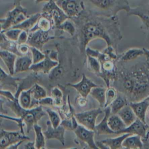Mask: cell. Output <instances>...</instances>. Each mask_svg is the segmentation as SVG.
Returning a JSON list of instances; mask_svg holds the SVG:
<instances>
[{"label": "cell", "instance_id": "1", "mask_svg": "<svg viewBox=\"0 0 149 149\" xmlns=\"http://www.w3.org/2000/svg\"><path fill=\"white\" fill-rule=\"evenodd\" d=\"M71 19L76 27L75 35L81 54L85 53L88 44L93 40L102 39L107 45L114 47L115 42L122 39L118 16H102L84 8L79 15Z\"/></svg>", "mask_w": 149, "mask_h": 149}, {"label": "cell", "instance_id": "2", "mask_svg": "<svg viewBox=\"0 0 149 149\" xmlns=\"http://www.w3.org/2000/svg\"><path fill=\"white\" fill-rule=\"evenodd\" d=\"M117 91L125 95L129 102H137L149 95V68L139 63L128 68L117 69V78L112 83Z\"/></svg>", "mask_w": 149, "mask_h": 149}, {"label": "cell", "instance_id": "3", "mask_svg": "<svg viewBox=\"0 0 149 149\" xmlns=\"http://www.w3.org/2000/svg\"><path fill=\"white\" fill-rule=\"evenodd\" d=\"M85 8L97 15L111 17L120 10L127 13L130 6L127 0H82Z\"/></svg>", "mask_w": 149, "mask_h": 149}, {"label": "cell", "instance_id": "4", "mask_svg": "<svg viewBox=\"0 0 149 149\" xmlns=\"http://www.w3.org/2000/svg\"><path fill=\"white\" fill-rule=\"evenodd\" d=\"M5 101V100H4ZM15 115L23 119L27 126V133L33 128L34 125L45 115V112L43 111L41 105L37 106L30 109H24L19 104L18 98L16 97L14 101L6 100L4 102Z\"/></svg>", "mask_w": 149, "mask_h": 149}, {"label": "cell", "instance_id": "5", "mask_svg": "<svg viewBox=\"0 0 149 149\" xmlns=\"http://www.w3.org/2000/svg\"><path fill=\"white\" fill-rule=\"evenodd\" d=\"M97 58L100 61L101 66V72L98 76L103 79L107 87L111 86L117 78V69L116 66V60L112 59L104 52H100Z\"/></svg>", "mask_w": 149, "mask_h": 149}, {"label": "cell", "instance_id": "6", "mask_svg": "<svg viewBox=\"0 0 149 149\" xmlns=\"http://www.w3.org/2000/svg\"><path fill=\"white\" fill-rule=\"evenodd\" d=\"M14 6L12 9L7 12L3 18L1 19V31H4L10 29L22 23L29 17V15H27V9L23 7L21 3Z\"/></svg>", "mask_w": 149, "mask_h": 149}, {"label": "cell", "instance_id": "7", "mask_svg": "<svg viewBox=\"0 0 149 149\" xmlns=\"http://www.w3.org/2000/svg\"><path fill=\"white\" fill-rule=\"evenodd\" d=\"M41 13L47 15L51 20L54 29L69 19V17L54 0L46 2L43 6Z\"/></svg>", "mask_w": 149, "mask_h": 149}, {"label": "cell", "instance_id": "8", "mask_svg": "<svg viewBox=\"0 0 149 149\" xmlns=\"http://www.w3.org/2000/svg\"><path fill=\"white\" fill-rule=\"evenodd\" d=\"M102 108H95L79 113H75L74 116L79 124L95 132L96 119L102 113Z\"/></svg>", "mask_w": 149, "mask_h": 149}, {"label": "cell", "instance_id": "9", "mask_svg": "<svg viewBox=\"0 0 149 149\" xmlns=\"http://www.w3.org/2000/svg\"><path fill=\"white\" fill-rule=\"evenodd\" d=\"M30 138L21 132L20 130L8 131L1 130L0 149L8 148L9 146L20 141L29 140Z\"/></svg>", "mask_w": 149, "mask_h": 149}, {"label": "cell", "instance_id": "10", "mask_svg": "<svg viewBox=\"0 0 149 149\" xmlns=\"http://www.w3.org/2000/svg\"><path fill=\"white\" fill-rule=\"evenodd\" d=\"M56 2L70 19L79 15L85 8L82 0H57Z\"/></svg>", "mask_w": 149, "mask_h": 149}, {"label": "cell", "instance_id": "11", "mask_svg": "<svg viewBox=\"0 0 149 149\" xmlns=\"http://www.w3.org/2000/svg\"><path fill=\"white\" fill-rule=\"evenodd\" d=\"M73 132L80 143H84L89 148L92 149L99 148L94 141L95 133L94 130L88 129L83 125L79 124L77 127L73 130Z\"/></svg>", "mask_w": 149, "mask_h": 149}, {"label": "cell", "instance_id": "12", "mask_svg": "<svg viewBox=\"0 0 149 149\" xmlns=\"http://www.w3.org/2000/svg\"><path fill=\"white\" fill-rule=\"evenodd\" d=\"M45 54V58L37 63H33L30 68V70L33 72L43 73L44 74H49L50 72L59 64L58 60L52 57L50 55V50L44 51Z\"/></svg>", "mask_w": 149, "mask_h": 149}, {"label": "cell", "instance_id": "13", "mask_svg": "<svg viewBox=\"0 0 149 149\" xmlns=\"http://www.w3.org/2000/svg\"><path fill=\"white\" fill-rule=\"evenodd\" d=\"M49 32L41 30L29 32V38L27 43L30 47H34L41 50L45 43L51 40L54 39L55 37L54 36H49Z\"/></svg>", "mask_w": 149, "mask_h": 149}, {"label": "cell", "instance_id": "14", "mask_svg": "<svg viewBox=\"0 0 149 149\" xmlns=\"http://www.w3.org/2000/svg\"><path fill=\"white\" fill-rule=\"evenodd\" d=\"M67 86L74 88L80 95L85 98H87L90 94L93 88L98 86L97 84L88 78L85 74H82L81 79L79 82L76 83H68Z\"/></svg>", "mask_w": 149, "mask_h": 149}, {"label": "cell", "instance_id": "15", "mask_svg": "<svg viewBox=\"0 0 149 149\" xmlns=\"http://www.w3.org/2000/svg\"><path fill=\"white\" fill-rule=\"evenodd\" d=\"M47 130L43 132L46 139H56L62 145H64L65 141V133L66 130L65 127L62 125H60L57 127H54L49 120L47 121Z\"/></svg>", "mask_w": 149, "mask_h": 149}, {"label": "cell", "instance_id": "16", "mask_svg": "<svg viewBox=\"0 0 149 149\" xmlns=\"http://www.w3.org/2000/svg\"><path fill=\"white\" fill-rule=\"evenodd\" d=\"M148 129L149 126L147 123L143 122L140 119L137 118L133 123L121 130L119 132V134L123 133H130L132 134L140 136L141 137H145L147 136Z\"/></svg>", "mask_w": 149, "mask_h": 149}, {"label": "cell", "instance_id": "17", "mask_svg": "<svg viewBox=\"0 0 149 149\" xmlns=\"http://www.w3.org/2000/svg\"><path fill=\"white\" fill-rule=\"evenodd\" d=\"M129 104L134 111L137 118L143 122L146 123V117L147 111L149 107V101L147 98H145L137 102H130Z\"/></svg>", "mask_w": 149, "mask_h": 149}, {"label": "cell", "instance_id": "18", "mask_svg": "<svg viewBox=\"0 0 149 149\" xmlns=\"http://www.w3.org/2000/svg\"><path fill=\"white\" fill-rule=\"evenodd\" d=\"M127 16H136L139 17L143 23V26L149 30V9L144 6H138L130 8L127 13Z\"/></svg>", "mask_w": 149, "mask_h": 149}, {"label": "cell", "instance_id": "19", "mask_svg": "<svg viewBox=\"0 0 149 149\" xmlns=\"http://www.w3.org/2000/svg\"><path fill=\"white\" fill-rule=\"evenodd\" d=\"M104 116L102 120L95 126V132L98 135H111L115 133L109 128L108 124V119L111 114L109 106L104 108Z\"/></svg>", "mask_w": 149, "mask_h": 149}, {"label": "cell", "instance_id": "20", "mask_svg": "<svg viewBox=\"0 0 149 149\" xmlns=\"http://www.w3.org/2000/svg\"><path fill=\"white\" fill-rule=\"evenodd\" d=\"M33 63L32 56L29 53L26 55L18 56L15 62V74L30 70Z\"/></svg>", "mask_w": 149, "mask_h": 149}, {"label": "cell", "instance_id": "21", "mask_svg": "<svg viewBox=\"0 0 149 149\" xmlns=\"http://www.w3.org/2000/svg\"><path fill=\"white\" fill-rule=\"evenodd\" d=\"M0 56L9 70V74L13 75L15 74V62L18 56L9 51L1 49Z\"/></svg>", "mask_w": 149, "mask_h": 149}, {"label": "cell", "instance_id": "22", "mask_svg": "<svg viewBox=\"0 0 149 149\" xmlns=\"http://www.w3.org/2000/svg\"><path fill=\"white\" fill-rule=\"evenodd\" d=\"M12 76L13 75L10 74H7L3 70L2 68L1 67V88L4 86V88L1 89H5V88H6V87H12L16 91L21 79L13 77Z\"/></svg>", "mask_w": 149, "mask_h": 149}, {"label": "cell", "instance_id": "23", "mask_svg": "<svg viewBox=\"0 0 149 149\" xmlns=\"http://www.w3.org/2000/svg\"><path fill=\"white\" fill-rule=\"evenodd\" d=\"M108 124L109 128L115 133L119 134V132L127 126L118 114H111L108 119Z\"/></svg>", "mask_w": 149, "mask_h": 149}, {"label": "cell", "instance_id": "24", "mask_svg": "<svg viewBox=\"0 0 149 149\" xmlns=\"http://www.w3.org/2000/svg\"><path fill=\"white\" fill-rule=\"evenodd\" d=\"M123 148L127 149L143 148L142 137L137 134H131L127 137L122 143Z\"/></svg>", "mask_w": 149, "mask_h": 149}, {"label": "cell", "instance_id": "25", "mask_svg": "<svg viewBox=\"0 0 149 149\" xmlns=\"http://www.w3.org/2000/svg\"><path fill=\"white\" fill-rule=\"evenodd\" d=\"M117 114L120 117L126 126L130 125L137 119L134 111L129 104L122 108Z\"/></svg>", "mask_w": 149, "mask_h": 149}, {"label": "cell", "instance_id": "26", "mask_svg": "<svg viewBox=\"0 0 149 149\" xmlns=\"http://www.w3.org/2000/svg\"><path fill=\"white\" fill-rule=\"evenodd\" d=\"M130 133H123L120 136L113 137V138H108L104 140H102L100 141L103 143L105 146L107 147L108 148L110 149H119L122 148V143L123 140L129 136L131 135Z\"/></svg>", "mask_w": 149, "mask_h": 149}, {"label": "cell", "instance_id": "27", "mask_svg": "<svg viewBox=\"0 0 149 149\" xmlns=\"http://www.w3.org/2000/svg\"><path fill=\"white\" fill-rule=\"evenodd\" d=\"M41 15V13H36L31 15H29V17L22 23L15 25L12 27L19 29L22 30H26L29 32L30 30L36 24Z\"/></svg>", "mask_w": 149, "mask_h": 149}, {"label": "cell", "instance_id": "28", "mask_svg": "<svg viewBox=\"0 0 149 149\" xmlns=\"http://www.w3.org/2000/svg\"><path fill=\"white\" fill-rule=\"evenodd\" d=\"M52 29H54V27L51 20L47 15L41 13V15L38 20L36 24L30 30L29 32L34 31L37 30L49 31Z\"/></svg>", "mask_w": 149, "mask_h": 149}, {"label": "cell", "instance_id": "29", "mask_svg": "<svg viewBox=\"0 0 149 149\" xmlns=\"http://www.w3.org/2000/svg\"><path fill=\"white\" fill-rule=\"evenodd\" d=\"M129 103L126 97L123 94L119 93L116 97L109 105L112 114H117L118 112L125 105Z\"/></svg>", "mask_w": 149, "mask_h": 149}, {"label": "cell", "instance_id": "30", "mask_svg": "<svg viewBox=\"0 0 149 149\" xmlns=\"http://www.w3.org/2000/svg\"><path fill=\"white\" fill-rule=\"evenodd\" d=\"M144 55L143 49L132 48H130L118 56V61L122 62H129L134 60L140 56Z\"/></svg>", "mask_w": 149, "mask_h": 149}, {"label": "cell", "instance_id": "31", "mask_svg": "<svg viewBox=\"0 0 149 149\" xmlns=\"http://www.w3.org/2000/svg\"><path fill=\"white\" fill-rule=\"evenodd\" d=\"M106 90H107V88L98 86L97 87L93 88L90 93L91 97L98 102L100 107L103 108H104L105 107V102H106V98H105Z\"/></svg>", "mask_w": 149, "mask_h": 149}, {"label": "cell", "instance_id": "32", "mask_svg": "<svg viewBox=\"0 0 149 149\" xmlns=\"http://www.w3.org/2000/svg\"><path fill=\"white\" fill-rule=\"evenodd\" d=\"M33 97L31 88L22 90L18 97V101L20 105L24 109L31 108Z\"/></svg>", "mask_w": 149, "mask_h": 149}, {"label": "cell", "instance_id": "33", "mask_svg": "<svg viewBox=\"0 0 149 149\" xmlns=\"http://www.w3.org/2000/svg\"><path fill=\"white\" fill-rule=\"evenodd\" d=\"M1 33V49L9 51L10 52L15 53L17 56H22L17 49V42L16 41H13L8 40L6 38V37L4 36L3 33Z\"/></svg>", "mask_w": 149, "mask_h": 149}, {"label": "cell", "instance_id": "34", "mask_svg": "<svg viewBox=\"0 0 149 149\" xmlns=\"http://www.w3.org/2000/svg\"><path fill=\"white\" fill-rule=\"evenodd\" d=\"M33 129L35 133V147L36 149L45 148V140L46 138L42 130L41 127L36 123L33 126Z\"/></svg>", "mask_w": 149, "mask_h": 149}, {"label": "cell", "instance_id": "35", "mask_svg": "<svg viewBox=\"0 0 149 149\" xmlns=\"http://www.w3.org/2000/svg\"><path fill=\"white\" fill-rule=\"evenodd\" d=\"M59 30L65 31L71 36H74L76 33V27L74 22L70 18L65 20L59 26L55 28Z\"/></svg>", "mask_w": 149, "mask_h": 149}, {"label": "cell", "instance_id": "36", "mask_svg": "<svg viewBox=\"0 0 149 149\" xmlns=\"http://www.w3.org/2000/svg\"><path fill=\"white\" fill-rule=\"evenodd\" d=\"M87 56V68L88 70L92 73L98 76L101 72V63L98 59L95 57H93L90 55Z\"/></svg>", "mask_w": 149, "mask_h": 149}, {"label": "cell", "instance_id": "37", "mask_svg": "<svg viewBox=\"0 0 149 149\" xmlns=\"http://www.w3.org/2000/svg\"><path fill=\"white\" fill-rule=\"evenodd\" d=\"M31 95L33 98L39 101L47 96L46 90L41 85L36 83L31 87Z\"/></svg>", "mask_w": 149, "mask_h": 149}, {"label": "cell", "instance_id": "38", "mask_svg": "<svg viewBox=\"0 0 149 149\" xmlns=\"http://www.w3.org/2000/svg\"><path fill=\"white\" fill-rule=\"evenodd\" d=\"M22 30L16 28H10L4 31H1V33H3L4 36L9 40L13 41H16L18 40L19 36L22 32Z\"/></svg>", "mask_w": 149, "mask_h": 149}, {"label": "cell", "instance_id": "39", "mask_svg": "<svg viewBox=\"0 0 149 149\" xmlns=\"http://www.w3.org/2000/svg\"><path fill=\"white\" fill-rule=\"evenodd\" d=\"M51 95L54 101V105L56 107H61L62 104L63 93L61 90L58 87H54L51 89Z\"/></svg>", "mask_w": 149, "mask_h": 149}, {"label": "cell", "instance_id": "40", "mask_svg": "<svg viewBox=\"0 0 149 149\" xmlns=\"http://www.w3.org/2000/svg\"><path fill=\"white\" fill-rule=\"evenodd\" d=\"M46 113L48 114L49 120L51 121V124L54 127H57L61 125L62 122L61 119L56 111L48 108L46 109Z\"/></svg>", "mask_w": 149, "mask_h": 149}, {"label": "cell", "instance_id": "41", "mask_svg": "<svg viewBox=\"0 0 149 149\" xmlns=\"http://www.w3.org/2000/svg\"><path fill=\"white\" fill-rule=\"evenodd\" d=\"M118 95V92L116 89L113 86H110L107 88L106 93H105V98L106 102L105 107L106 108L108 107L111 103L113 101V100Z\"/></svg>", "mask_w": 149, "mask_h": 149}, {"label": "cell", "instance_id": "42", "mask_svg": "<svg viewBox=\"0 0 149 149\" xmlns=\"http://www.w3.org/2000/svg\"><path fill=\"white\" fill-rule=\"evenodd\" d=\"M30 52L32 56L33 63H37L40 62L45 57V54L44 52H41L40 49L34 47H30Z\"/></svg>", "mask_w": 149, "mask_h": 149}, {"label": "cell", "instance_id": "43", "mask_svg": "<svg viewBox=\"0 0 149 149\" xmlns=\"http://www.w3.org/2000/svg\"><path fill=\"white\" fill-rule=\"evenodd\" d=\"M61 125H62L66 130L73 131L77 127L79 123L74 115L73 116L70 117L68 119H63L61 122Z\"/></svg>", "mask_w": 149, "mask_h": 149}, {"label": "cell", "instance_id": "44", "mask_svg": "<svg viewBox=\"0 0 149 149\" xmlns=\"http://www.w3.org/2000/svg\"><path fill=\"white\" fill-rule=\"evenodd\" d=\"M1 118H4V119H8V120H12V121H14L15 122L17 125L19 126V128H20V130L21 131V132L23 134H24V129H23V127L24 125H26L25 123L24 122L23 119L20 117H12V116H7L5 114H2V113H1Z\"/></svg>", "mask_w": 149, "mask_h": 149}, {"label": "cell", "instance_id": "45", "mask_svg": "<svg viewBox=\"0 0 149 149\" xmlns=\"http://www.w3.org/2000/svg\"><path fill=\"white\" fill-rule=\"evenodd\" d=\"M1 95L8 101H14L16 98L15 94H13L10 91L7 89H1Z\"/></svg>", "mask_w": 149, "mask_h": 149}, {"label": "cell", "instance_id": "46", "mask_svg": "<svg viewBox=\"0 0 149 149\" xmlns=\"http://www.w3.org/2000/svg\"><path fill=\"white\" fill-rule=\"evenodd\" d=\"M39 105L41 106L51 107L54 105V101L52 97H45L38 101Z\"/></svg>", "mask_w": 149, "mask_h": 149}, {"label": "cell", "instance_id": "47", "mask_svg": "<svg viewBox=\"0 0 149 149\" xmlns=\"http://www.w3.org/2000/svg\"><path fill=\"white\" fill-rule=\"evenodd\" d=\"M17 49L21 55H26L30 52V46L27 43L18 44Z\"/></svg>", "mask_w": 149, "mask_h": 149}, {"label": "cell", "instance_id": "48", "mask_svg": "<svg viewBox=\"0 0 149 149\" xmlns=\"http://www.w3.org/2000/svg\"><path fill=\"white\" fill-rule=\"evenodd\" d=\"M29 33L26 30H22L20 33L17 42L18 44H25L27 42L28 38H29Z\"/></svg>", "mask_w": 149, "mask_h": 149}, {"label": "cell", "instance_id": "49", "mask_svg": "<svg viewBox=\"0 0 149 149\" xmlns=\"http://www.w3.org/2000/svg\"><path fill=\"white\" fill-rule=\"evenodd\" d=\"M76 102L79 107H83L86 106V105L87 103V98L83 97L81 95H80V97H77L76 98Z\"/></svg>", "mask_w": 149, "mask_h": 149}, {"label": "cell", "instance_id": "50", "mask_svg": "<svg viewBox=\"0 0 149 149\" xmlns=\"http://www.w3.org/2000/svg\"><path fill=\"white\" fill-rule=\"evenodd\" d=\"M24 148L26 149H36L35 147V142L29 141L24 144Z\"/></svg>", "mask_w": 149, "mask_h": 149}, {"label": "cell", "instance_id": "51", "mask_svg": "<svg viewBox=\"0 0 149 149\" xmlns=\"http://www.w3.org/2000/svg\"><path fill=\"white\" fill-rule=\"evenodd\" d=\"M23 142H24L23 141H19V142H18V143H17L16 144H14L9 146L8 148H10V149H17L18 147Z\"/></svg>", "mask_w": 149, "mask_h": 149}, {"label": "cell", "instance_id": "52", "mask_svg": "<svg viewBox=\"0 0 149 149\" xmlns=\"http://www.w3.org/2000/svg\"><path fill=\"white\" fill-rule=\"evenodd\" d=\"M144 50V55L146 57V59H147V62L149 64V49L143 48Z\"/></svg>", "mask_w": 149, "mask_h": 149}, {"label": "cell", "instance_id": "53", "mask_svg": "<svg viewBox=\"0 0 149 149\" xmlns=\"http://www.w3.org/2000/svg\"><path fill=\"white\" fill-rule=\"evenodd\" d=\"M34 1L35 3L37 5V4H38L40 3H41V2H48L50 0H34Z\"/></svg>", "mask_w": 149, "mask_h": 149}, {"label": "cell", "instance_id": "54", "mask_svg": "<svg viewBox=\"0 0 149 149\" xmlns=\"http://www.w3.org/2000/svg\"><path fill=\"white\" fill-rule=\"evenodd\" d=\"M22 1V0H15L14 5H17V4L20 3V2H21Z\"/></svg>", "mask_w": 149, "mask_h": 149}, {"label": "cell", "instance_id": "55", "mask_svg": "<svg viewBox=\"0 0 149 149\" xmlns=\"http://www.w3.org/2000/svg\"><path fill=\"white\" fill-rule=\"evenodd\" d=\"M147 65H148V68H149V64H148L147 62ZM146 98H147V100L149 101V95H148V97H147Z\"/></svg>", "mask_w": 149, "mask_h": 149}, {"label": "cell", "instance_id": "56", "mask_svg": "<svg viewBox=\"0 0 149 149\" xmlns=\"http://www.w3.org/2000/svg\"><path fill=\"white\" fill-rule=\"evenodd\" d=\"M147 136H148V139H149V129H148V131L147 132Z\"/></svg>", "mask_w": 149, "mask_h": 149}, {"label": "cell", "instance_id": "57", "mask_svg": "<svg viewBox=\"0 0 149 149\" xmlns=\"http://www.w3.org/2000/svg\"><path fill=\"white\" fill-rule=\"evenodd\" d=\"M147 115H148V118H149V111H148V113H147Z\"/></svg>", "mask_w": 149, "mask_h": 149}, {"label": "cell", "instance_id": "58", "mask_svg": "<svg viewBox=\"0 0 149 149\" xmlns=\"http://www.w3.org/2000/svg\"><path fill=\"white\" fill-rule=\"evenodd\" d=\"M54 1H55V2H56V1H57V0H54Z\"/></svg>", "mask_w": 149, "mask_h": 149}, {"label": "cell", "instance_id": "59", "mask_svg": "<svg viewBox=\"0 0 149 149\" xmlns=\"http://www.w3.org/2000/svg\"><path fill=\"white\" fill-rule=\"evenodd\" d=\"M148 5H149V3H148Z\"/></svg>", "mask_w": 149, "mask_h": 149}]
</instances>
